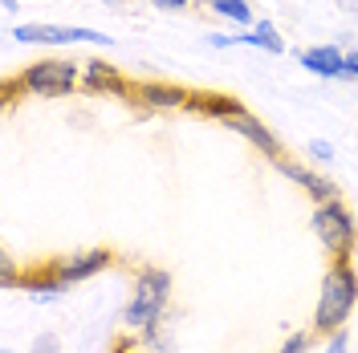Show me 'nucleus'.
I'll return each mask as SVG.
<instances>
[{
	"label": "nucleus",
	"mask_w": 358,
	"mask_h": 353,
	"mask_svg": "<svg viewBox=\"0 0 358 353\" xmlns=\"http://www.w3.org/2000/svg\"><path fill=\"white\" fill-rule=\"evenodd\" d=\"M358 305V272L350 260H334L322 276V292H317V305H313V333L317 337H330L342 333L350 313Z\"/></svg>",
	"instance_id": "nucleus-1"
},
{
	"label": "nucleus",
	"mask_w": 358,
	"mask_h": 353,
	"mask_svg": "<svg viewBox=\"0 0 358 353\" xmlns=\"http://www.w3.org/2000/svg\"><path fill=\"white\" fill-rule=\"evenodd\" d=\"M167 305H171V272L167 268H138L134 272V292H131V305L122 313V325L131 333H143L159 325L167 317Z\"/></svg>",
	"instance_id": "nucleus-2"
},
{
	"label": "nucleus",
	"mask_w": 358,
	"mask_h": 353,
	"mask_svg": "<svg viewBox=\"0 0 358 353\" xmlns=\"http://www.w3.org/2000/svg\"><path fill=\"white\" fill-rule=\"evenodd\" d=\"M313 236L322 240V248L334 256V260H350L358 248V223L350 216V207L342 199H330V203H317L310 216Z\"/></svg>",
	"instance_id": "nucleus-3"
},
{
	"label": "nucleus",
	"mask_w": 358,
	"mask_h": 353,
	"mask_svg": "<svg viewBox=\"0 0 358 353\" xmlns=\"http://www.w3.org/2000/svg\"><path fill=\"white\" fill-rule=\"evenodd\" d=\"M82 82V69L73 66V61H33V66H24L13 82H8V98L24 89V93H37V98H66L73 93Z\"/></svg>",
	"instance_id": "nucleus-4"
},
{
	"label": "nucleus",
	"mask_w": 358,
	"mask_h": 353,
	"mask_svg": "<svg viewBox=\"0 0 358 353\" xmlns=\"http://www.w3.org/2000/svg\"><path fill=\"white\" fill-rule=\"evenodd\" d=\"M13 41L57 49V45H110V37L98 33V29H82V24H33L29 21V24L13 29Z\"/></svg>",
	"instance_id": "nucleus-5"
},
{
	"label": "nucleus",
	"mask_w": 358,
	"mask_h": 353,
	"mask_svg": "<svg viewBox=\"0 0 358 353\" xmlns=\"http://www.w3.org/2000/svg\"><path fill=\"white\" fill-rule=\"evenodd\" d=\"M114 264V252L110 248H86V252H69V256H57V260H49V272L53 276H62L69 288L90 280V276H98V272H106Z\"/></svg>",
	"instance_id": "nucleus-6"
},
{
	"label": "nucleus",
	"mask_w": 358,
	"mask_h": 353,
	"mask_svg": "<svg viewBox=\"0 0 358 353\" xmlns=\"http://www.w3.org/2000/svg\"><path fill=\"white\" fill-rule=\"evenodd\" d=\"M134 102H143L147 110H187L192 106V89L176 82H134Z\"/></svg>",
	"instance_id": "nucleus-7"
},
{
	"label": "nucleus",
	"mask_w": 358,
	"mask_h": 353,
	"mask_svg": "<svg viewBox=\"0 0 358 353\" xmlns=\"http://www.w3.org/2000/svg\"><path fill=\"white\" fill-rule=\"evenodd\" d=\"M273 167H277L281 175L289 179V183H297V187H301V191H306V195L313 199V207H317V203H330V199H338V187H334V183L322 175V171L306 167V163H289V158H277Z\"/></svg>",
	"instance_id": "nucleus-8"
},
{
	"label": "nucleus",
	"mask_w": 358,
	"mask_h": 353,
	"mask_svg": "<svg viewBox=\"0 0 358 353\" xmlns=\"http://www.w3.org/2000/svg\"><path fill=\"white\" fill-rule=\"evenodd\" d=\"M224 126H228V130H236L245 142H252V147H257L265 158H273V163H277V158H285V155H281V138L268 130V126L252 110H241L232 122H224Z\"/></svg>",
	"instance_id": "nucleus-9"
},
{
	"label": "nucleus",
	"mask_w": 358,
	"mask_h": 353,
	"mask_svg": "<svg viewBox=\"0 0 358 353\" xmlns=\"http://www.w3.org/2000/svg\"><path fill=\"white\" fill-rule=\"evenodd\" d=\"M82 89L86 93H110V98H131L134 82H127L110 61H86L82 66Z\"/></svg>",
	"instance_id": "nucleus-10"
},
{
	"label": "nucleus",
	"mask_w": 358,
	"mask_h": 353,
	"mask_svg": "<svg viewBox=\"0 0 358 353\" xmlns=\"http://www.w3.org/2000/svg\"><path fill=\"white\" fill-rule=\"evenodd\" d=\"M301 66L310 69L313 77H326V82L346 77V49H338V45H310V49H301Z\"/></svg>",
	"instance_id": "nucleus-11"
},
{
	"label": "nucleus",
	"mask_w": 358,
	"mask_h": 353,
	"mask_svg": "<svg viewBox=\"0 0 358 353\" xmlns=\"http://www.w3.org/2000/svg\"><path fill=\"white\" fill-rule=\"evenodd\" d=\"M21 288L37 301V305H53V301H62L69 292V285L62 280V276H53L49 272V264H41V268H33V272H24L21 276Z\"/></svg>",
	"instance_id": "nucleus-12"
},
{
	"label": "nucleus",
	"mask_w": 358,
	"mask_h": 353,
	"mask_svg": "<svg viewBox=\"0 0 358 353\" xmlns=\"http://www.w3.org/2000/svg\"><path fill=\"white\" fill-rule=\"evenodd\" d=\"M192 114H203V118H220V122H232L236 114L245 110L232 93H192Z\"/></svg>",
	"instance_id": "nucleus-13"
},
{
	"label": "nucleus",
	"mask_w": 358,
	"mask_h": 353,
	"mask_svg": "<svg viewBox=\"0 0 358 353\" xmlns=\"http://www.w3.org/2000/svg\"><path fill=\"white\" fill-rule=\"evenodd\" d=\"M241 45H248V49H261V53H285V37L277 33V24L273 21H257L252 29H245L241 33Z\"/></svg>",
	"instance_id": "nucleus-14"
},
{
	"label": "nucleus",
	"mask_w": 358,
	"mask_h": 353,
	"mask_svg": "<svg viewBox=\"0 0 358 353\" xmlns=\"http://www.w3.org/2000/svg\"><path fill=\"white\" fill-rule=\"evenodd\" d=\"M208 8H212L216 17H224V21L245 24V29H252V24H257V17H252V8H248V0H212Z\"/></svg>",
	"instance_id": "nucleus-15"
},
{
	"label": "nucleus",
	"mask_w": 358,
	"mask_h": 353,
	"mask_svg": "<svg viewBox=\"0 0 358 353\" xmlns=\"http://www.w3.org/2000/svg\"><path fill=\"white\" fill-rule=\"evenodd\" d=\"M306 155H310L313 163H322V167H326V163H334V147H330L326 138H313L310 147H306Z\"/></svg>",
	"instance_id": "nucleus-16"
},
{
	"label": "nucleus",
	"mask_w": 358,
	"mask_h": 353,
	"mask_svg": "<svg viewBox=\"0 0 358 353\" xmlns=\"http://www.w3.org/2000/svg\"><path fill=\"white\" fill-rule=\"evenodd\" d=\"M310 341H313V333L297 329V333H289V337H285V345H281L277 353H306V350H310Z\"/></svg>",
	"instance_id": "nucleus-17"
},
{
	"label": "nucleus",
	"mask_w": 358,
	"mask_h": 353,
	"mask_svg": "<svg viewBox=\"0 0 358 353\" xmlns=\"http://www.w3.org/2000/svg\"><path fill=\"white\" fill-rule=\"evenodd\" d=\"M29 353H62V341H57L53 333H41V337L29 345Z\"/></svg>",
	"instance_id": "nucleus-18"
},
{
	"label": "nucleus",
	"mask_w": 358,
	"mask_h": 353,
	"mask_svg": "<svg viewBox=\"0 0 358 353\" xmlns=\"http://www.w3.org/2000/svg\"><path fill=\"white\" fill-rule=\"evenodd\" d=\"M208 45L212 49H232V45H241V33H208Z\"/></svg>",
	"instance_id": "nucleus-19"
},
{
	"label": "nucleus",
	"mask_w": 358,
	"mask_h": 353,
	"mask_svg": "<svg viewBox=\"0 0 358 353\" xmlns=\"http://www.w3.org/2000/svg\"><path fill=\"white\" fill-rule=\"evenodd\" d=\"M322 353H350V341H346V329L342 333H330V337H326V350Z\"/></svg>",
	"instance_id": "nucleus-20"
},
{
	"label": "nucleus",
	"mask_w": 358,
	"mask_h": 353,
	"mask_svg": "<svg viewBox=\"0 0 358 353\" xmlns=\"http://www.w3.org/2000/svg\"><path fill=\"white\" fill-rule=\"evenodd\" d=\"M21 268L13 264V260H4V288H21Z\"/></svg>",
	"instance_id": "nucleus-21"
},
{
	"label": "nucleus",
	"mask_w": 358,
	"mask_h": 353,
	"mask_svg": "<svg viewBox=\"0 0 358 353\" xmlns=\"http://www.w3.org/2000/svg\"><path fill=\"white\" fill-rule=\"evenodd\" d=\"M155 8H163V13H183V8H192V0H151Z\"/></svg>",
	"instance_id": "nucleus-22"
},
{
	"label": "nucleus",
	"mask_w": 358,
	"mask_h": 353,
	"mask_svg": "<svg viewBox=\"0 0 358 353\" xmlns=\"http://www.w3.org/2000/svg\"><path fill=\"white\" fill-rule=\"evenodd\" d=\"M346 77H358V45L346 49Z\"/></svg>",
	"instance_id": "nucleus-23"
},
{
	"label": "nucleus",
	"mask_w": 358,
	"mask_h": 353,
	"mask_svg": "<svg viewBox=\"0 0 358 353\" xmlns=\"http://www.w3.org/2000/svg\"><path fill=\"white\" fill-rule=\"evenodd\" d=\"M102 4H106V8H127L131 0H102Z\"/></svg>",
	"instance_id": "nucleus-24"
},
{
	"label": "nucleus",
	"mask_w": 358,
	"mask_h": 353,
	"mask_svg": "<svg viewBox=\"0 0 358 353\" xmlns=\"http://www.w3.org/2000/svg\"><path fill=\"white\" fill-rule=\"evenodd\" d=\"M0 8H4V13H17V0H0Z\"/></svg>",
	"instance_id": "nucleus-25"
},
{
	"label": "nucleus",
	"mask_w": 358,
	"mask_h": 353,
	"mask_svg": "<svg viewBox=\"0 0 358 353\" xmlns=\"http://www.w3.org/2000/svg\"><path fill=\"white\" fill-rule=\"evenodd\" d=\"M338 4H355V0H338Z\"/></svg>",
	"instance_id": "nucleus-26"
},
{
	"label": "nucleus",
	"mask_w": 358,
	"mask_h": 353,
	"mask_svg": "<svg viewBox=\"0 0 358 353\" xmlns=\"http://www.w3.org/2000/svg\"><path fill=\"white\" fill-rule=\"evenodd\" d=\"M0 353H13V350H0Z\"/></svg>",
	"instance_id": "nucleus-27"
},
{
	"label": "nucleus",
	"mask_w": 358,
	"mask_h": 353,
	"mask_svg": "<svg viewBox=\"0 0 358 353\" xmlns=\"http://www.w3.org/2000/svg\"><path fill=\"white\" fill-rule=\"evenodd\" d=\"M203 4H212V0H203Z\"/></svg>",
	"instance_id": "nucleus-28"
}]
</instances>
